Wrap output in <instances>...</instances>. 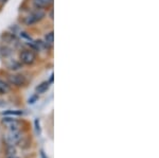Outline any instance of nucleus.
I'll return each instance as SVG.
<instances>
[{"label":"nucleus","instance_id":"obj_1","mask_svg":"<svg viewBox=\"0 0 159 158\" xmlns=\"http://www.w3.org/2000/svg\"><path fill=\"white\" fill-rule=\"evenodd\" d=\"M45 16H46V13L43 12V10L36 9L35 11H33L31 14H29L27 17H25V24L27 25H35V24H37L38 21H40Z\"/></svg>","mask_w":159,"mask_h":158},{"label":"nucleus","instance_id":"obj_2","mask_svg":"<svg viewBox=\"0 0 159 158\" xmlns=\"http://www.w3.org/2000/svg\"><path fill=\"white\" fill-rule=\"evenodd\" d=\"M21 139H22V134L19 129L9 131L4 135V140H6L7 144H9V146H15V144L19 143Z\"/></svg>","mask_w":159,"mask_h":158},{"label":"nucleus","instance_id":"obj_3","mask_svg":"<svg viewBox=\"0 0 159 158\" xmlns=\"http://www.w3.org/2000/svg\"><path fill=\"white\" fill-rule=\"evenodd\" d=\"M36 61V54L32 50H22L19 53V62L25 65H33Z\"/></svg>","mask_w":159,"mask_h":158},{"label":"nucleus","instance_id":"obj_4","mask_svg":"<svg viewBox=\"0 0 159 158\" xmlns=\"http://www.w3.org/2000/svg\"><path fill=\"white\" fill-rule=\"evenodd\" d=\"M1 124L3 125L6 129H7L9 131H13V129H19L20 126V122L18 120H16L15 118L7 116L1 119Z\"/></svg>","mask_w":159,"mask_h":158},{"label":"nucleus","instance_id":"obj_5","mask_svg":"<svg viewBox=\"0 0 159 158\" xmlns=\"http://www.w3.org/2000/svg\"><path fill=\"white\" fill-rule=\"evenodd\" d=\"M9 82L11 85H14L16 87H21L27 84V79L22 74H11L9 76Z\"/></svg>","mask_w":159,"mask_h":158},{"label":"nucleus","instance_id":"obj_6","mask_svg":"<svg viewBox=\"0 0 159 158\" xmlns=\"http://www.w3.org/2000/svg\"><path fill=\"white\" fill-rule=\"evenodd\" d=\"M33 4L36 9H49L50 7H52L53 0H33Z\"/></svg>","mask_w":159,"mask_h":158},{"label":"nucleus","instance_id":"obj_7","mask_svg":"<svg viewBox=\"0 0 159 158\" xmlns=\"http://www.w3.org/2000/svg\"><path fill=\"white\" fill-rule=\"evenodd\" d=\"M50 87V83L49 82H43V83H40L39 85L36 87V93L37 95H42V93H45L46 91L49 89Z\"/></svg>","mask_w":159,"mask_h":158},{"label":"nucleus","instance_id":"obj_8","mask_svg":"<svg viewBox=\"0 0 159 158\" xmlns=\"http://www.w3.org/2000/svg\"><path fill=\"white\" fill-rule=\"evenodd\" d=\"M53 43H54V33L52 31L47 33L45 35V44L47 45V47H53Z\"/></svg>","mask_w":159,"mask_h":158},{"label":"nucleus","instance_id":"obj_9","mask_svg":"<svg viewBox=\"0 0 159 158\" xmlns=\"http://www.w3.org/2000/svg\"><path fill=\"white\" fill-rule=\"evenodd\" d=\"M21 67V63L18 62V61L15 60H11L9 63H7V68L10 70H18Z\"/></svg>","mask_w":159,"mask_h":158},{"label":"nucleus","instance_id":"obj_10","mask_svg":"<svg viewBox=\"0 0 159 158\" xmlns=\"http://www.w3.org/2000/svg\"><path fill=\"white\" fill-rule=\"evenodd\" d=\"M10 91V85L4 81L0 80V95H7Z\"/></svg>","mask_w":159,"mask_h":158},{"label":"nucleus","instance_id":"obj_11","mask_svg":"<svg viewBox=\"0 0 159 158\" xmlns=\"http://www.w3.org/2000/svg\"><path fill=\"white\" fill-rule=\"evenodd\" d=\"M4 116H21L24 114L22 111H6L2 113Z\"/></svg>","mask_w":159,"mask_h":158},{"label":"nucleus","instance_id":"obj_12","mask_svg":"<svg viewBox=\"0 0 159 158\" xmlns=\"http://www.w3.org/2000/svg\"><path fill=\"white\" fill-rule=\"evenodd\" d=\"M34 126H35V132L37 135L42 134V127H40V121L39 119H35L34 120Z\"/></svg>","mask_w":159,"mask_h":158},{"label":"nucleus","instance_id":"obj_13","mask_svg":"<svg viewBox=\"0 0 159 158\" xmlns=\"http://www.w3.org/2000/svg\"><path fill=\"white\" fill-rule=\"evenodd\" d=\"M6 152L7 155H16V149H15V146H7Z\"/></svg>","mask_w":159,"mask_h":158},{"label":"nucleus","instance_id":"obj_14","mask_svg":"<svg viewBox=\"0 0 159 158\" xmlns=\"http://www.w3.org/2000/svg\"><path fill=\"white\" fill-rule=\"evenodd\" d=\"M37 100H38V95L36 93V95L32 96V97H31V98L29 99V100H28V103H29V104H34Z\"/></svg>","mask_w":159,"mask_h":158},{"label":"nucleus","instance_id":"obj_15","mask_svg":"<svg viewBox=\"0 0 159 158\" xmlns=\"http://www.w3.org/2000/svg\"><path fill=\"white\" fill-rule=\"evenodd\" d=\"M7 158H19V157H17L16 155H7Z\"/></svg>","mask_w":159,"mask_h":158},{"label":"nucleus","instance_id":"obj_16","mask_svg":"<svg viewBox=\"0 0 159 158\" xmlns=\"http://www.w3.org/2000/svg\"><path fill=\"white\" fill-rule=\"evenodd\" d=\"M1 1H2V3H6V2L7 1V0H1Z\"/></svg>","mask_w":159,"mask_h":158}]
</instances>
